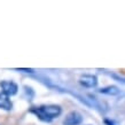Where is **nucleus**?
<instances>
[{
	"label": "nucleus",
	"mask_w": 125,
	"mask_h": 125,
	"mask_svg": "<svg viewBox=\"0 0 125 125\" xmlns=\"http://www.w3.org/2000/svg\"><path fill=\"white\" fill-rule=\"evenodd\" d=\"M39 119L44 122H51L55 117L61 115V108L59 106H42V107H32L30 109Z\"/></svg>",
	"instance_id": "nucleus-1"
},
{
	"label": "nucleus",
	"mask_w": 125,
	"mask_h": 125,
	"mask_svg": "<svg viewBox=\"0 0 125 125\" xmlns=\"http://www.w3.org/2000/svg\"><path fill=\"white\" fill-rule=\"evenodd\" d=\"M82 122H83L82 115L77 111H71L65 116L64 121H63V125H79Z\"/></svg>",
	"instance_id": "nucleus-2"
},
{
	"label": "nucleus",
	"mask_w": 125,
	"mask_h": 125,
	"mask_svg": "<svg viewBox=\"0 0 125 125\" xmlns=\"http://www.w3.org/2000/svg\"><path fill=\"white\" fill-rule=\"evenodd\" d=\"M0 86L2 88L4 93L7 94L8 96H9V95L16 94L17 91H19L17 85H16L15 83H13V82H1V83H0Z\"/></svg>",
	"instance_id": "nucleus-3"
},
{
	"label": "nucleus",
	"mask_w": 125,
	"mask_h": 125,
	"mask_svg": "<svg viewBox=\"0 0 125 125\" xmlns=\"http://www.w3.org/2000/svg\"><path fill=\"white\" fill-rule=\"evenodd\" d=\"M80 85H83L84 87H95L96 84H98V80H96V77L92 76V75H84V76L80 77L79 79Z\"/></svg>",
	"instance_id": "nucleus-4"
},
{
	"label": "nucleus",
	"mask_w": 125,
	"mask_h": 125,
	"mask_svg": "<svg viewBox=\"0 0 125 125\" xmlns=\"http://www.w3.org/2000/svg\"><path fill=\"white\" fill-rule=\"evenodd\" d=\"M13 104H11L9 96L5 93H0V108H2L5 110H10Z\"/></svg>",
	"instance_id": "nucleus-5"
},
{
	"label": "nucleus",
	"mask_w": 125,
	"mask_h": 125,
	"mask_svg": "<svg viewBox=\"0 0 125 125\" xmlns=\"http://www.w3.org/2000/svg\"><path fill=\"white\" fill-rule=\"evenodd\" d=\"M101 93H104V94H109V95H115L119 93V90H118L116 86H108L106 88H101L100 90Z\"/></svg>",
	"instance_id": "nucleus-6"
}]
</instances>
